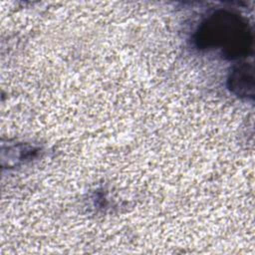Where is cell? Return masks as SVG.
I'll return each instance as SVG.
<instances>
[{"label": "cell", "instance_id": "obj_1", "mask_svg": "<svg viewBox=\"0 0 255 255\" xmlns=\"http://www.w3.org/2000/svg\"><path fill=\"white\" fill-rule=\"evenodd\" d=\"M195 42L202 49H220L224 55L236 59L249 54L252 34L249 25L239 15L219 10L201 23Z\"/></svg>", "mask_w": 255, "mask_h": 255}, {"label": "cell", "instance_id": "obj_2", "mask_svg": "<svg viewBox=\"0 0 255 255\" xmlns=\"http://www.w3.org/2000/svg\"><path fill=\"white\" fill-rule=\"evenodd\" d=\"M252 66L241 65L235 68L229 78V87L239 97H253L254 89Z\"/></svg>", "mask_w": 255, "mask_h": 255}]
</instances>
